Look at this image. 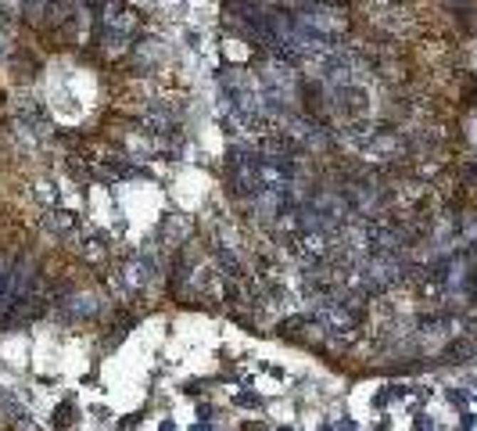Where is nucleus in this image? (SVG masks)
I'll list each match as a JSON object with an SVG mask.
<instances>
[{
    "label": "nucleus",
    "instance_id": "obj_1",
    "mask_svg": "<svg viewBox=\"0 0 477 431\" xmlns=\"http://www.w3.org/2000/svg\"><path fill=\"white\" fill-rule=\"evenodd\" d=\"M72 424H75V403L65 399V403H58V410H54V427H72Z\"/></svg>",
    "mask_w": 477,
    "mask_h": 431
}]
</instances>
